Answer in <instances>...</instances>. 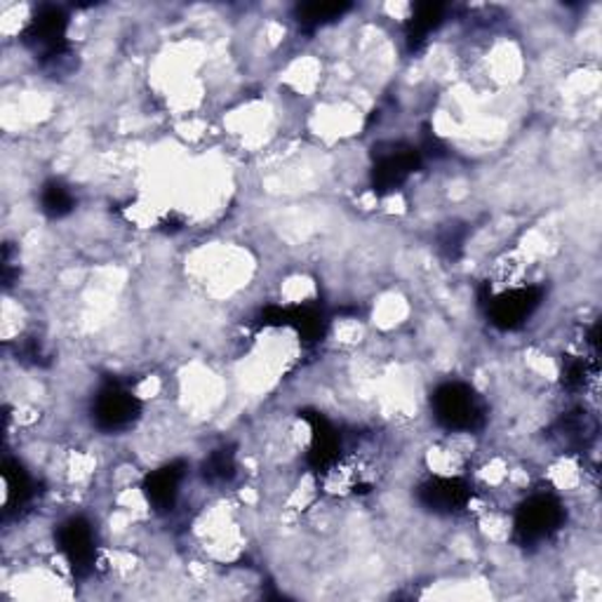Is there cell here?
Here are the masks:
<instances>
[{"label":"cell","mask_w":602,"mask_h":602,"mask_svg":"<svg viewBox=\"0 0 602 602\" xmlns=\"http://www.w3.org/2000/svg\"><path fill=\"white\" fill-rule=\"evenodd\" d=\"M433 412L447 431L469 433L483 424V408L466 384H445L433 396Z\"/></svg>","instance_id":"1"},{"label":"cell","mask_w":602,"mask_h":602,"mask_svg":"<svg viewBox=\"0 0 602 602\" xmlns=\"http://www.w3.org/2000/svg\"><path fill=\"white\" fill-rule=\"evenodd\" d=\"M563 522V506L553 496H532L516 518V532L525 541H541L549 539Z\"/></svg>","instance_id":"2"},{"label":"cell","mask_w":602,"mask_h":602,"mask_svg":"<svg viewBox=\"0 0 602 602\" xmlns=\"http://www.w3.org/2000/svg\"><path fill=\"white\" fill-rule=\"evenodd\" d=\"M140 412V402L128 390H123L120 386H109L104 388L97 405H95V419L101 429H123L130 426L132 419L137 417Z\"/></svg>","instance_id":"3"},{"label":"cell","mask_w":602,"mask_h":602,"mask_svg":"<svg viewBox=\"0 0 602 602\" xmlns=\"http://www.w3.org/2000/svg\"><path fill=\"white\" fill-rule=\"evenodd\" d=\"M59 549L75 571H83L95 563V534L85 520L73 518L59 530Z\"/></svg>","instance_id":"4"},{"label":"cell","mask_w":602,"mask_h":602,"mask_svg":"<svg viewBox=\"0 0 602 602\" xmlns=\"http://www.w3.org/2000/svg\"><path fill=\"white\" fill-rule=\"evenodd\" d=\"M179 480H182V473H179L174 466L170 469H160L156 473H150L146 480V496L148 502L156 508H172L179 494Z\"/></svg>","instance_id":"5"}]
</instances>
